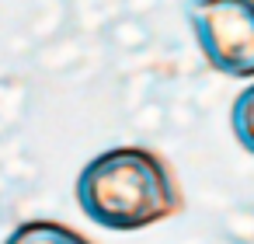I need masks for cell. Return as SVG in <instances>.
<instances>
[{"mask_svg": "<svg viewBox=\"0 0 254 244\" xmlns=\"http://www.w3.org/2000/svg\"><path fill=\"white\" fill-rule=\"evenodd\" d=\"M230 129H233L237 143L247 154H254V84H247L237 94V101L230 108Z\"/></svg>", "mask_w": 254, "mask_h": 244, "instance_id": "4", "label": "cell"}, {"mask_svg": "<svg viewBox=\"0 0 254 244\" xmlns=\"http://www.w3.org/2000/svg\"><path fill=\"white\" fill-rule=\"evenodd\" d=\"M185 14L202 60L216 74L254 77V0H188Z\"/></svg>", "mask_w": 254, "mask_h": 244, "instance_id": "2", "label": "cell"}, {"mask_svg": "<svg viewBox=\"0 0 254 244\" xmlns=\"http://www.w3.org/2000/svg\"><path fill=\"white\" fill-rule=\"evenodd\" d=\"M77 206L105 230H143L181 213V185L146 147H112L77 174Z\"/></svg>", "mask_w": 254, "mask_h": 244, "instance_id": "1", "label": "cell"}, {"mask_svg": "<svg viewBox=\"0 0 254 244\" xmlns=\"http://www.w3.org/2000/svg\"><path fill=\"white\" fill-rule=\"evenodd\" d=\"M4 244H91V241L60 220H25L7 234Z\"/></svg>", "mask_w": 254, "mask_h": 244, "instance_id": "3", "label": "cell"}]
</instances>
